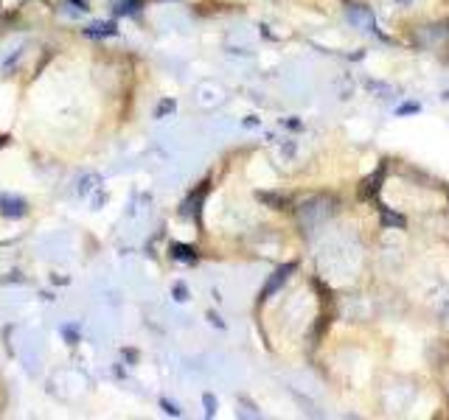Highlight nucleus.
<instances>
[{
  "instance_id": "1",
  "label": "nucleus",
  "mask_w": 449,
  "mask_h": 420,
  "mask_svg": "<svg viewBox=\"0 0 449 420\" xmlns=\"http://www.w3.org/2000/svg\"><path fill=\"white\" fill-rule=\"evenodd\" d=\"M292 272H295V263H286V266H281V269H275V272H272V278H269L267 280V286H264V291H261V300H267L269 297V294H272V291H278L281 289V286H284L286 283V278H289V275Z\"/></svg>"
},
{
  "instance_id": "2",
  "label": "nucleus",
  "mask_w": 449,
  "mask_h": 420,
  "mask_svg": "<svg viewBox=\"0 0 449 420\" xmlns=\"http://www.w3.org/2000/svg\"><path fill=\"white\" fill-rule=\"evenodd\" d=\"M0 213L3 216H11V219H20L26 213V202L20 196H3L0 194Z\"/></svg>"
},
{
  "instance_id": "3",
  "label": "nucleus",
  "mask_w": 449,
  "mask_h": 420,
  "mask_svg": "<svg viewBox=\"0 0 449 420\" xmlns=\"http://www.w3.org/2000/svg\"><path fill=\"white\" fill-rule=\"evenodd\" d=\"M141 9V0H112V11L118 17H127V14H135Z\"/></svg>"
},
{
  "instance_id": "4",
  "label": "nucleus",
  "mask_w": 449,
  "mask_h": 420,
  "mask_svg": "<svg viewBox=\"0 0 449 420\" xmlns=\"http://www.w3.org/2000/svg\"><path fill=\"white\" fill-rule=\"evenodd\" d=\"M90 37H112V34H118V28L112 26V23H93V26L87 28Z\"/></svg>"
},
{
  "instance_id": "5",
  "label": "nucleus",
  "mask_w": 449,
  "mask_h": 420,
  "mask_svg": "<svg viewBox=\"0 0 449 420\" xmlns=\"http://www.w3.org/2000/svg\"><path fill=\"white\" fill-rule=\"evenodd\" d=\"M171 255H174L177 258V261H194V249H191V247H185V244H174V247H171Z\"/></svg>"
},
{
  "instance_id": "6",
  "label": "nucleus",
  "mask_w": 449,
  "mask_h": 420,
  "mask_svg": "<svg viewBox=\"0 0 449 420\" xmlns=\"http://www.w3.org/2000/svg\"><path fill=\"white\" fill-rule=\"evenodd\" d=\"M379 179H382V171L376 174V177H370L368 182H365V188H362V196H370V194H376V188H379Z\"/></svg>"
},
{
  "instance_id": "7",
  "label": "nucleus",
  "mask_w": 449,
  "mask_h": 420,
  "mask_svg": "<svg viewBox=\"0 0 449 420\" xmlns=\"http://www.w3.org/2000/svg\"><path fill=\"white\" fill-rule=\"evenodd\" d=\"M174 297H177V300H185V297H188V289H185L183 283H177V286H174Z\"/></svg>"
},
{
  "instance_id": "8",
  "label": "nucleus",
  "mask_w": 449,
  "mask_h": 420,
  "mask_svg": "<svg viewBox=\"0 0 449 420\" xmlns=\"http://www.w3.org/2000/svg\"><path fill=\"white\" fill-rule=\"evenodd\" d=\"M163 409H166V412H169V415H174V417L180 415V409H177V406H174V404H169V401H163Z\"/></svg>"
},
{
  "instance_id": "9",
  "label": "nucleus",
  "mask_w": 449,
  "mask_h": 420,
  "mask_svg": "<svg viewBox=\"0 0 449 420\" xmlns=\"http://www.w3.org/2000/svg\"><path fill=\"white\" fill-rule=\"evenodd\" d=\"M171 110H174V104H171V101H166V104L158 107V115H163V112H171Z\"/></svg>"
},
{
  "instance_id": "10",
  "label": "nucleus",
  "mask_w": 449,
  "mask_h": 420,
  "mask_svg": "<svg viewBox=\"0 0 449 420\" xmlns=\"http://www.w3.org/2000/svg\"><path fill=\"white\" fill-rule=\"evenodd\" d=\"M205 406H208V415H213V406H217V401H213V395H205Z\"/></svg>"
}]
</instances>
